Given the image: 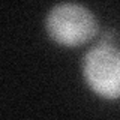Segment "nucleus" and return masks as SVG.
Instances as JSON below:
<instances>
[{"label":"nucleus","mask_w":120,"mask_h":120,"mask_svg":"<svg viewBox=\"0 0 120 120\" xmlns=\"http://www.w3.org/2000/svg\"><path fill=\"white\" fill-rule=\"evenodd\" d=\"M82 72L93 92L107 99L120 98V50L111 45L92 48L84 57Z\"/></svg>","instance_id":"obj_2"},{"label":"nucleus","mask_w":120,"mask_h":120,"mask_svg":"<svg viewBox=\"0 0 120 120\" xmlns=\"http://www.w3.org/2000/svg\"><path fill=\"white\" fill-rule=\"evenodd\" d=\"M47 32L56 42L77 47L90 41L98 32V22L87 8L77 3H60L48 12Z\"/></svg>","instance_id":"obj_1"}]
</instances>
